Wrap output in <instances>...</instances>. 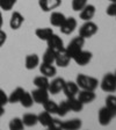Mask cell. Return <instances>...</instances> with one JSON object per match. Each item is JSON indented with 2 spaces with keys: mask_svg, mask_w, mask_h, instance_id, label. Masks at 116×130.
Returning a JSON list of instances; mask_svg holds the SVG:
<instances>
[{
  "mask_svg": "<svg viewBox=\"0 0 116 130\" xmlns=\"http://www.w3.org/2000/svg\"><path fill=\"white\" fill-rule=\"evenodd\" d=\"M81 125H82V123H81V120L79 119H73L62 122V129L65 130H77L79 128H81Z\"/></svg>",
  "mask_w": 116,
  "mask_h": 130,
  "instance_id": "d6986e66",
  "label": "cell"
},
{
  "mask_svg": "<svg viewBox=\"0 0 116 130\" xmlns=\"http://www.w3.org/2000/svg\"><path fill=\"white\" fill-rule=\"evenodd\" d=\"M37 119H38V122H40L41 124L44 125V127H46V128L50 125V123H51V121H52L51 114L48 113V111H45V110L38 114V115H37Z\"/></svg>",
  "mask_w": 116,
  "mask_h": 130,
  "instance_id": "484cf974",
  "label": "cell"
},
{
  "mask_svg": "<svg viewBox=\"0 0 116 130\" xmlns=\"http://www.w3.org/2000/svg\"><path fill=\"white\" fill-rule=\"evenodd\" d=\"M59 28H60V31H62L63 34H65V35H70V34H72V32L76 30L77 20L74 19V18H72V16H71V18H66Z\"/></svg>",
  "mask_w": 116,
  "mask_h": 130,
  "instance_id": "ba28073f",
  "label": "cell"
},
{
  "mask_svg": "<svg viewBox=\"0 0 116 130\" xmlns=\"http://www.w3.org/2000/svg\"><path fill=\"white\" fill-rule=\"evenodd\" d=\"M16 4V0H0V8L4 11H11Z\"/></svg>",
  "mask_w": 116,
  "mask_h": 130,
  "instance_id": "1f68e13d",
  "label": "cell"
},
{
  "mask_svg": "<svg viewBox=\"0 0 116 130\" xmlns=\"http://www.w3.org/2000/svg\"><path fill=\"white\" fill-rule=\"evenodd\" d=\"M106 106L109 109L116 113V96L115 95H108L106 98Z\"/></svg>",
  "mask_w": 116,
  "mask_h": 130,
  "instance_id": "836d02e7",
  "label": "cell"
},
{
  "mask_svg": "<svg viewBox=\"0 0 116 130\" xmlns=\"http://www.w3.org/2000/svg\"><path fill=\"white\" fill-rule=\"evenodd\" d=\"M46 43H48V48L52 49V50L56 52H60V51H64L65 50L63 40L58 35H56V34H52V35L46 40Z\"/></svg>",
  "mask_w": 116,
  "mask_h": 130,
  "instance_id": "8992f818",
  "label": "cell"
},
{
  "mask_svg": "<svg viewBox=\"0 0 116 130\" xmlns=\"http://www.w3.org/2000/svg\"><path fill=\"white\" fill-rule=\"evenodd\" d=\"M65 19H66V16L63 13H60V12H54L51 14V16H50V22H51V24L54 27H60Z\"/></svg>",
  "mask_w": 116,
  "mask_h": 130,
  "instance_id": "44dd1931",
  "label": "cell"
},
{
  "mask_svg": "<svg viewBox=\"0 0 116 130\" xmlns=\"http://www.w3.org/2000/svg\"><path fill=\"white\" fill-rule=\"evenodd\" d=\"M114 77H115V79H116V71H115V73H114Z\"/></svg>",
  "mask_w": 116,
  "mask_h": 130,
  "instance_id": "b9f144b4",
  "label": "cell"
},
{
  "mask_svg": "<svg viewBox=\"0 0 116 130\" xmlns=\"http://www.w3.org/2000/svg\"><path fill=\"white\" fill-rule=\"evenodd\" d=\"M56 55H57L56 51H54L52 49L48 48V49H46V51L44 52V55H43V63L54 64L55 59H56Z\"/></svg>",
  "mask_w": 116,
  "mask_h": 130,
  "instance_id": "4316f807",
  "label": "cell"
},
{
  "mask_svg": "<svg viewBox=\"0 0 116 130\" xmlns=\"http://www.w3.org/2000/svg\"><path fill=\"white\" fill-rule=\"evenodd\" d=\"M37 65H40V57L36 54L28 55L26 57V69L27 70H34L37 68Z\"/></svg>",
  "mask_w": 116,
  "mask_h": 130,
  "instance_id": "ffe728a7",
  "label": "cell"
},
{
  "mask_svg": "<svg viewBox=\"0 0 116 130\" xmlns=\"http://www.w3.org/2000/svg\"><path fill=\"white\" fill-rule=\"evenodd\" d=\"M48 128L49 129H54V130H59V129H62V122L57 119H52L51 123H50V125Z\"/></svg>",
  "mask_w": 116,
  "mask_h": 130,
  "instance_id": "e575fe53",
  "label": "cell"
},
{
  "mask_svg": "<svg viewBox=\"0 0 116 130\" xmlns=\"http://www.w3.org/2000/svg\"><path fill=\"white\" fill-rule=\"evenodd\" d=\"M88 0H72V9L76 12L81 11L87 5Z\"/></svg>",
  "mask_w": 116,
  "mask_h": 130,
  "instance_id": "d6a6232c",
  "label": "cell"
},
{
  "mask_svg": "<svg viewBox=\"0 0 116 130\" xmlns=\"http://www.w3.org/2000/svg\"><path fill=\"white\" fill-rule=\"evenodd\" d=\"M7 103H8V96L6 95V93L3 89H0V105L5 107Z\"/></svg>",
  "mask_w": 116,
  "mask_h": 130,
  "instance_id": "8d00e7d4",
  "label": "cell"
},
{
  "mask_svg": "<svg viewBox=\"0 0 116 130\" xmlns=\"http://www.w3.org/2000/svg\"><path fill=\"white\" fill-rule=\"evenodd\" d=\"M72 59L78 65H80V66H85V65H87L91 62V59H92V52L80 50V51L77 52V54L72 57Z\"/></svg>",
  "mask_w": 116,
  "mask_h": 130,
  "instance_id": "52a82bcc",
  "label": "cell"
},
{
  "mask_svg": "<svg viewBox=\"0 0 116 130\" xmlns=\"http://www.w3.org/2000/svg\"><path fill=\"white\" fill-rule=\"evenodd\" d=\"M22 122H23L24 125L27 127H34L38 122L37 119V115L35 114H31V113H28V114H24L23 117H22Z\"/></svg>",
  "mask_w": 116,
  "mask_h": 130,
  "instance_id": "cb8c5ba5",
  "label": "cell"
},
{
  "mask_svg": "<svg viewBox=\"0 0 116 130\" xmlns=\"http://www.w3.org/2000/svg\"><path fill=\"white\" fill-rule=\"evenodd\" d=\"M63 92L66 95V98L76 96L79 92V86L77 85V83H73V81H65V85L63 87Z\"/></svg>",
  "mask_w": 116,
  "mask_h": 130,
  "instance_id": "8fae6325",
  "label": "cell"
},
{
  "mask_svg": "<svg viewBox=\"0 0 116 130\" xmlns=\"http://www.w3.org/2000/svg\"><path fill=\"white\" fill-rule=\"evenodd\" d=\"M107 14L109 16H116V3H111L110 5L107 7Z\"/></svg>",
  "mask_w": 116,
  "mask_h": 130,
  "instance_id": "d590c367",
  "label": "cell"
},
{
  "mask_svg": "<svg viewBox=\"0 0 116 130\" xmlns=\"http://www.w3.org/2000/svg\"><path fill=\"white\" fill-rule=\"evenodd\" d=\"M20 103L23 106L24 108H30L32 106V103H34V99L31 96V93L24 92L21 98V100H20Z\"/></svg>",
  "mask_w": 116,
  "mask_h": 130,
  "instance_id": "83f0119b",
  "label": "cell"
},
{
  "mask_svg": "<svg viewBox=\"0 0 116 130\" xmlns=\"http://www.w3.org/2000/svg\"><path fill=\"white\" fill-rule=\"evenodd\" d=\"M66 102H68V106H69V108H70V110L76 111V113L81 111L82 110V108H84V103L81 102L78 98H76V96L68 98Z\"/></svg>",
  "mask_w": 116,
  "mask_h": 130,
  "instance_id": "ac0fdd59",
  "label": "cell"
},
{
  "mask_svg": "<svg viewBox=\"0 0 116 130\" xmlns=\"http://www.w3.org/2000/svg\"><path fill=\"white\" fill-rule=\"evenodd\" d=\"M4 113H5V108H4V106L0 105V116H3Z\"/></svg>",
  "mask_w": 116,
  "mask_h": 130,
  "instance_id": "f35d334b",
  "label": "cell"
},
{
  "mask_svg": "<svg viewBox=\"0 0 116 130\" xmlns=\"http://www.w3.org/2000/svg\"><path fill=\"white\" fill-rule=\"evenodd\" d=\"M77 95H78V99L84 103V105L93 102L94 99H95L94 91H89V89H81L80 92H78Z\"/></svg>",
  "mask_w": 116,
  "mask_h": 130,
  "instance_id": "4fadbf2b",
  "label": "cell"
},
{
  "mask_svg": "<svg viewBox=\"0 0 116 130\" xmlns=\"http://www.w3.org/2000/svg\"><path fill=\"white\" fill-rule=\"evenodd\" d=\"M100 87L103 92L114 93L116 92V79L114 77V73H107L102 78L100 84Z\"/></svg>",
  "mask_w": 116,
  "mask_h": 130,
  "instance_id": "3957f363",
  "label": "cell"
},
{
  "mask_svg": "<svg viewBox=\"0 0 116 130\" xmlns=\"http://www.w3.org/2000/svg\"><path fill=\"white\" fill-rule=\"evenodd\" d=\"M23 125L24 124L22 122V119H19V117H14L9 122V129L11 130H21L23 129Z\"/></svg>",
  "mask_w": 116,
  "mask_h": 130,
  "instance_id": "f546056e",
  "label": "cell"
},
{
  "mask_svg": "<svg viewBox=\"0 0 116 130\" xmlns=\"http://www.w3.org/2000/svg\"><path fill=\"white\" fill-rule=\"evenodd\" d=\"M23 21H24L23 15L21 13H19V12H14L11 16V20H9V26H11L12 29L16 30L22 26Z\"/></svg>",
  "mask_w": 116,
  "mask_h": 130,
  "instance_id": "5bb4252c",
  "label": "cell"
},
{
  "mask_svg": "<svg viewBox=\"0 0 116 130\" xmlns=\"http://www.w3.org/2000/svg\"><path fill=\"white\" fill-rule=\"evenodd\" d=\"M69 111H70V108H69V106H68V102H66V101H62V102L58 105V108H57V115L65 116Z\"/></svg>",
  "mask_w": 116,
  "mask_h": 130,
  "instance_id": "4dcf8cb0",
  "label": "cell"
},
{
  "mask_svg": "<svg viewBox=\"0 0 116 130\" xmlns=\"http://www.w3.org/2000/svg\"><path fill=\"white\" fill-rule=\"evenodd\" d=\"M31 96H32V99H34V102L43 105L49 99V92H48V89L36 88L31 92Z\"/></svg>",
  "mask_w": 116,
  "mask_h": 130,
  "instance_id": "9c48e42d",
  "label": "cell"
},
{
  "mask_svg": "<svg viewBox=\"0 0 116 130\" xmlns=\"http://www.w3.org/2000/svg\"><path fill=\"white\" fill-rule=\"evenodd\" d=\"M3 23H4V20H3V14H1V12H0V29H1V27H3Z\"/></svg>",
  "mask_w": 116,
  "mask_h": 130,
  "instance_id": "ab89813d",
  "label": "cell"
},
{
  "mask_svg": "<svg viewBox=\"0 0 116 130\" xmlns=\"http://www.w3.org/2000/svg\"><path fill=\"white\" fill-rule=\"evenodd\" d=\"M84 44H85V38L79 35V36H77V37H74L70 43H69V45L65 48V52H66V54L71 57V59H72V57L74 56L77 52L82 50Z\"/></svg>",
  "mask_w": 116,
  "mask_h": 130,
  "instance_id": "7a4b0ae2",
  "label": "cell"
},
{
  "mask_svg": "<svg viewBox=\"0 0 116 130\" xmlns=\"http://www.w3.org/2000/svg\"><path fill=\"white\" fill-rule=\"evenodd\" d=\"M26 92L22 87H18V88H15L13 91V92L11 93V95L8 96V102L11 103H16V102H20V100H21L22 95H23V93Z\"/></svg>",
  "mask_w": 116,
  "mask_h": 130,
  "instance_id": "7402d4cb",
  "label": "cell"
},
{
  "mask_svg": "<svg viewBox=\"0 0 116 130\" xmlns=\"http://www.w3.org/2000/svg\"><path fill=\"white\" fill-rule=\"evenodd\" d=\"M94 15H95V7L93 5L87 4L80 11V19L84 20V21H89L91 19H93Z\"/></svg>",
  "mask_w": 116,
  "mask_h": 130,
  "instance_id": "2e32d148",
  "label": "cell"
},
{
  "mask_svg": "<svg viewBox=\"0 0 116 130\" xmlns=\"http://www.w3.org/2000/svg\"><path fill=\"white\" fill-rule=\"evenodd\" d=\"M43 107H44V110L48 111V113H50V114H57V108H58V105H57L55 101L48 99V100H46L45 102L43 103Z\"/></svg>",
  "mask_w": 116,
  "mask_h": 130,
  "instance_id": "f1b7e54d",
  "label": "cell"
},
{
  "mask_svg": "<svg viewBox=\"0 0 116 130\" xmlns=\"http://www.w3.org/2000/svg\"><path fill=\"white\" fill-rule=\"evenodd\" d=\"M65 85V80L63 78H56L49 84L48 92L51 94H58L59 92L63 91V87Z\"/></svg>",
  "mask_w": 116,
  "mask_h": 130,
  "instance_id": "30bf717a",
  "label": "cell"
},
{
  "mask_svg": "<svg viewBox=\"0 0 116 130\" xmlns=\"http://www.w3.org/2000/svg\"><path fill=\"white\" fill-rule=\"evenodd\" d=\"M115 116H116V113L113 111L111 109H109L107 106L102 107L99 110V122H100L101 125H108Z\"/></svg>",
  "mask_w": 116,
  "mask_h": 130,
  "instance_id": "5b68a950",
  "label": "cell"
},
{
  "mask_svg": "<svg viewBox=\"0 0 116 130\" xmlns=\"http://www.w3.org/2000/svg\"><path fill=\"white\" fill-rule=\"evenodd\" d=\"M36 36H37L40 40L42 41H46L50 36L54 34V31H52L51 28H37L35 31Z\"/></svg>",
  "mask_w": 116,
  "mask_h": 130,
  "instance_id": "d4e9b609",
  "label": "cell"
},
{
  "mask_svg": "<svg viewBox=\"0 0 116 130\" xmlns=\"http://www.w3.org/2000/svg\"><path fill=\"white\" fill-rule=\"evenodd\" d=\"M62 4V0H40L38 5H40L41 9L44 12H50L55 8L59 7Z\"/></svg>",
  "mask_w": 116,
  "mask_h": 130,
  "instance_id": "7c38bea8",
  "label": "cell"
},
{
  "mask_svg": "<svg viewBox=\"0 0 116 130\" xmlns=\"http://www.w3.org/2000/svg\"><path fill=\"white\" fill-rule=\"evenodd\" d=\"M49 84H50V81H49V78L45 76H40V77H36L34 79V85H35L37 88H43V89H48L49 88Z\"/></svg>",
  "mask_w": 116,
  "mask_h": 130,
  "instance_id": "603a6c76",
  "label": "cell"
},
{
  "mask_svg": "<svg viewBox=\"0 0 116 130\" xmlns=\"http://www.w3.org/2000/svg\"><path fill=\"white\" fill-rule=\"evenodd\" d=\"M96 32H97V24L94 23V22H92L91 20L85 22V23L80 27V29H79V35H80L81 37H84L85 40L92 37V36L95 35Z\"/></svg>",
  "mask_w": 116,
  "mask_h": 130,
  "instance_id": "277c9868",
  "label": "cell"
},
{
  "mask_svg": "<svg viewBox=\"0 0 116 130\" xmlns=\"http://www.w3.org/2000/svg\"><path fill=\"white\" fill-rule=\"evenodd\" d=\"M76 83L79 86V88L89 89V91H94L95 88H97V86H99V84H100L96 78L85 76V74H78Z\"/></svg>",
  "mask_w": 116,
  "mask_h": 130,
  "instance_id": "6da1fadb",
  "label": "cell"
},
{
  "mask_svg": "<svg viewBox=\"0 0 116 130\" xmlns=\"http://www.w3.org/2000/svg\"><path fill=\"white\" fill-rule=\"evenodd\" d=\"M110 3H116V0H109Z\"/></svg>",
  "mask_w": 116,
  "mask_h": 130,
  "instance_id": "60d3db41",
  "label": "cell"
},
{
  "mask_svg": "<svg viewBox=\"0 0 116 130\" xmlns=\"http://www.w3.org/2000/svg\"><path fill=\"white\" fill-rule=\"evenodd\" d=\"M70 60H71V57L69 56V55L65 52V50H64V51L57 52L55 63H56L59 68H66V66L70 64Z\"/></svg>",
  "mask_w": 116,
  "mask_h": 130,
  "instance_id": "9a60e30c",
  "label": "cell"
},
{
  "mask_svg": "<svg viewBox=\"0 0 116 130\" xmlns=\"http://www.w3.org/2000/svg\"><path fill=\"white\" fill-rule=\"evenodd\" d=\"M6 38H7V35H6V32L4 30L0 29V46L3 45L4 43L6 42Z\"/></svg>",
  "mask_w": 116,
  "mask_h": 130,
  "instance_id": "74e56055",
  "label": "cell"
},
{
  "mask_svg": "<svg viewBox=\"0 0 116 130\" xmlns=\"http://www.w3.org/2000/svg\"><path fill=\"white\" fill-rule=\"evenodd\" d=\"M40 71L43 76L48 77V78H52L56 76L57 70L52 64H48V63H42L40 65Z\"/></svg>",
  "mask_w": 116,
  "mask_h": 130,
  "instance_id": "e0dca14e",
  "label": "cell"
}]
</instances>
